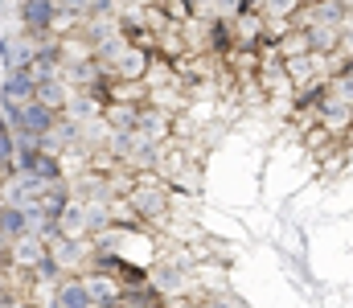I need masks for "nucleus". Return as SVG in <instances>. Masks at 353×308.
<instances>
[{"label": "nucleus", "instance_id": "obj_1", "mask_svg": "<svg viewBox=\"0 0 353 308\" xmlns=\"http://www.w3.org/2000/svg\"><path fill=\"white\" fill-rule=\"evenodd\" d=\"M169 185L161 181V173H136V185H132V194H128V202L136 205V214H140V222H165L169 218Z\"/></svg>", "mask_w": 353, "mask_h": 308}, {"label": "nucleus", "instance_id": "obj_2", "mask_svg": "<svg viewBox=\"0 0 353 308\" xmlns=\"http://www.w3.org/2000/svg\"><path fill=\"white\" fill-rule=\"evenodd\" d=\"M4 115H8V127H12V136H17V140L41 144V136L58 123V115H62V111H50L46 103L29 99V103H21V107H8Z\"/></svg>", "mask_w": 353, "mask_h": 308}, {"label": "nucleus", "instance_id": "obj_3", "mask_svg": "<svg viewBox=\"0 0 353 308\" xmlns=\"http://www.w3.org/2000/svg\"><path fill=\"white\" fill-rule=\"evenodd\" d=\"M46 255H50V238H46L41 230H33V234L8 243V267H17V271H29V276H33V267H37Z\"/></svg>", "mask_w": 353, "mask_h": 308}, {"label": "nucleus", "instance_id": "obj_4", "mask_svg": "<svg viewBox=\"0 0 353 308\" xmlns=\"http://www.w3.org/2000/svg\"><path fill=\"white\" fill-rule=\"evenodd\" d=\"M58 12V0H17V21L25 33H54Z\"/></svg>", "mask_w": 353, "mask_h": 308}, {"label": "nucleus", "instance_id": "obj_5", "mask_svg": "<svg viewBox=\"0 0 353 308\" xmlns=\"http://www.w3.org/2000/svg\"><path fill=\"white\" fill-rule=\"evenodd\" d=\"M46 308H94V300H90V292H87V280H83L79 271L62 276V280L50 288Z\"/></svg>", "mask_w": 353, "mask_h": 308}, {"label": "nucleus", "instance_id": "obj_6", "mask_svg": "<svg viewBox=\"0 0 353 308\" xmlns=\"http://www.w3.org/2000/svg\"><path fill=\"white\" fill-rule=\"evenodd\" d=\"M173 119H176L173 111L144 103L140 115H136V132H140L144 140H152V144H169V140H173Z\"/></svg>", "mask_w": 353, "mask_h": 308}, {"label": "nucleus", "instance_id": "obj_7", "mask_svg": "<svg viewBox=\"0 0 353 308\" xmlns=\"http://www.w3.org/2000/svg\"><path fill=\"white\" fill-rule=\"evenodd\" d=\"M33 95H37V79H33V70H4V74H0V107H4V111L29 103Z\"/></svg>", "mask_w": 353, "mask_h": 308}, {"label": "nucleus", "instance_id": "obj_8", "mask_svg": "<svg viewBox=\"0 0 353 308\" xmlns=\"http://www.w3.org/2000/svg\"><path fill=\"white\" fill-rule=\"evenodd\" d=\"M41 222L46 218H37L33 209H25V205H12V202H0V234L12 243V238H25V234H33V230H41Z\"/></svg>", "mask_w": 353, "mask_h": 308}, {"label": "nucleus", "instance_id": "obj_9", "mask_svg": "<svg viewBox=\"0 0 353 308\" xmlns=\"http://www.w3.org/2000/svg\"><path fill=\"white\" fill-rule=\"evenodd\" d=\"M74 144H79V123H74V119L62 111V115H58V123H54V127L41 136V148H46L50 156H66Z\"/></svg>", "mask_w": 353, "mask_h": 308}, {"label": "nucleus", "instance_id": "obj_10", "mask_svg": "<svg viewBox=\"0 0 353 308\" xmlns=\"http://www.w3.org/2000/svg\"><path fill=\"white\" fill-rule=\"evenodd\" d=\"M33 99L46 103L50 111H66L70 99H74V87H70L62 74H54V79H37V95H33Z\"/></svg>", "mask_w": 353, "mask_h": 308}, {"label": "nucleus", "instance_id": "obj_11", "mask_svg": "<svg viewBox=\"0 0 353 308\" xmlns=\"http://www.w3.org/2000/svg\"><path fill=\"white\" fill-rule=\"evenodd\" d=\"M17 173V136L8 123H0V181H8Z\"/></svg>", "mask_w": 353, "mask_h": 308}, {"label": "nucleus", "instance_id": "obj_12", "mask_svg": "<svg viewBox=\"0 0 353 308\" xmlns=\"http://www.w3.org/2000/svg\"><path fill=\"white\" fill-rule=\"evenodd\" d=\"M193 308H243L234 300V292H201L193 296Z\"/></svg>", "mask_w": 353, "mask_h": 308}, {"label": "nucleus", "instance_id": "obj_13", "mask_svg": "<svg viewBox=\"0 0 353 308\" xmlns=\"http://www.w3.org/2000/svg\"><path fill=\"white\" fill-rule=\"evenodd\" d=\"M157 308H193V296H161Z\"/></svg>", "mask_w": 353, "mask_h": 308}, {"label": "nucleus", "instance_id": "obj_14", "mask_svg": "<svg viewBox=\"0 0 353 308\" xmlns=\"http://www.w3.org/2000/svg\"><path fill=\"white\" fill-rule=\"evenodd\" d=\"M0 17H4V0H0Z\"/></svg>", "mask_w": 353, "mask_h": 308}, {"label": "nucleus", "instance_id": "obj_15", "mask_svg": "<svg viewBox=\"0 0 353 308\" xmlns=\"http://www.w3.org/2000/svg\"><path fill=\"white\" fill-rule=\"evenodd\" d=\"M115 308H119V305H115Z\"/></svg>", "mask_w": 353, "mask_h": 308}]
</instances>
